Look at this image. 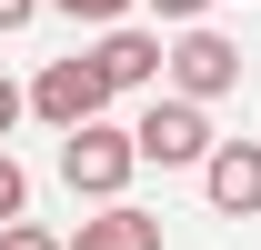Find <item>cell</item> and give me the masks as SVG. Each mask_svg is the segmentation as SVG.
Wrapping results in <instances>:
<instances>
[{"label":"cell","instance_id":"4","mask_svg":"<svg viewBox=\"0 0 261 250\" xmlns=\"http://www.w3.org/2000/svg\"><path fill=\"white\" fill-rule=\"evenodd\" d=\"M161 50H171L161 30H130V20H111V30H100L91 50H81V60L100 70V90L121 100V90H161Z\"/></svg>","mask_w":261,"mask_h":250},{"label":"cell","instance_id":"1","mask_svg":"<svg viewBox=\"0 0 261 250\" xmlns=\"http://www.w3.org/2000/svg\"><path fill=\"white\" fill-rule=\"evenodd\" d=\"M130 170H141V150H130V130L111 120V110L81 120V130H61V180L81 190V200H121Z\"/></svg>","mask_w":261,"mask_h":250},{"label":"cell","instance_id":"12","mask_svg":"<svg viewBox=\"0 0 261 250\" xmlns=\"http://www.w3.org/2000/svg\"><path fill=\"white\" fill-rule=\"evenodd\" d=\"M20 120H31V90H20V80H0V140H10Z\"/></svg>","mask_w":261,"mask_h":250},{"label":"cell","instance_id":"11","mask_svg":"<svg viewBox=\"0 0 261 250\" xmlns=\"http://www.w3.org/2000/svg\"><path fill=\"white\" fill-rule=\"evenodd\" d=\"M141 10H151V20H171V30H191V20L211 10V0H141Z\"/></svg>","mask_w":261,"mask_h":250},{"label":"cell","instance_id":"2","mask_svg":"<svg viewBox=\"0 0 261 250\" xmlns=\"http://www.w3.org/2000/svg\"><path fill=\"white\" fill-rule=\"evenodd\" d=\"M130 150L151 160V170H201L211 160V110L181 90H151V110L130 120Z\"/></svg>","mask_w":261,"mask_h":250},{"label":"cell","instance_id":"8","mask_svg":"<svg viewBox=\"0 0 261 250\" xmlns=\"http://www.w3.org/2000/svg\"><path fill=\"white\" fill-rule=\"evenodd\" d=\"M61 20H81V30H111V20H130V0H50Z\"/></svg>","mask_w":261,"mask_h":250},{"label":"cell","instance_id":"6","mask_svg":"<svg viewBox=\"0 0 261 250\" xmlns=\"http://www.w3.org/2000/svg\"><path fill=\"white\" fill-rule=\"evenodd\" d=\"M201 190H211V210H221V220H251V210H261V140H211Z\"/></svg>","mask_w":261,"mask_h":250},{"label":"cell","instance_id":"9","mask_svg":"<svg viewBox=\"0 0 261 250\" xmlns=\"http://www.w3.org/2000/svg\"><path fill=\"white\" fill-rule=\"evenodd\" d=\"M20 210H31V170L0 150V220H20Z\"/></svg>","mask_w":261,"mask_h":250},{"label":"cell","instance_id":"7","mask_svg":"<svg viewBox=\"0 0 261 250\" xmlns=\"http://www.w3.org/2000/svg\"><path fill=\"white\" fill-rule=\"evenodd\" d=\"M61 250H161V220L130 210V200H100V220H81Z\"/></svg>","mask_w":261,"mask_h":250},{"label":"cell","instance_id":"5","mask_svg":"<svg viewBox=\"0 0 261 250\" xmlns=\"http://www.w3.org/2000/svg\"><path fill=\"white\" fill-rule=\"evenodd\" d=\"M100 110H111V90H100L91 60H50L31 80V120H50V130H81V120H100Z\"/></svg>","mask_w":261,"mask_h":250},{"label":"cell","instance_id":"3","mask_svg":"<svg viewBox=\"0 0 261 250\" xmlns=\"http://www.w3.org/2000/svg\"><path fill=\"white\" fill-rule=\"evenodd\" d=\"M161 80H171L181 100H201V110H211V100H231V90H241V40H221L211 20H191V30L161 50Z\"/></svg>","mask_w":261,"mask_h":250},{"label":"cell","instance_id":"13","mask_svg":"<svg viewBox=\"0 0 261 250\" xmlns=\"http://www.w3.org/2000/svg\"><path fill=\"white\" fill-rule=\"evenodd\" d=\"M40 10H50V0H0V40H10V30H31Z\"/></svg>","mask_w":261,"mask_h":250},{"label":"cell","instance_id":"10","mask_svg":"<svg viewBox=\"0 0 261 250\" xmlns=\"http://www.w3.org/2000/svg\"><path fill=\"white\" fill-rule=\"evenodd\" d=\"M0 250H61V230H40V220L20 210V220H0Z\"/></svg>","mask_w":261,"mask_h":250}]
</instances>
